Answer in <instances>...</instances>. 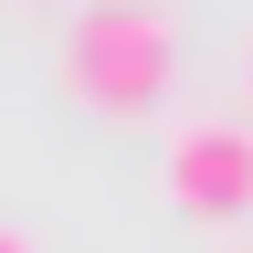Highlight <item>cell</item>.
Wrapping results in <instances>:
<instances>
[{
  "instance_id": "obj_1",
  "label": "cell",
  "mask_w": 253,
  "mask_h": 253,
  "mask_svg": "<svg viewBox=\"0 0 253 253\" xmlns=\"http://www.w3.org/2000/svg\"><path fill=\"white\" fill-rule=\"evenodd\" d=\"M169 63H179V21H169V0H95V11L63 32V84H74L84 106H106V116L158 106Z\"/></svg>"
},
{
  "instance_id": "obj_2",
  "label": "cell",
  "mask_w": 253,
  "mask_h": 253,
  "mask_svg": "<svg viewBox=\"0 0 253 253\" xmlns=\"http://www.w3.org/2000/svg\"><path fill=\"white\" fill-rule=\"evenodd\" d=\"M169 201L190 211V221H243L253 211V126L243 116H190V126H169Z\"/></svg>"
},
{
  "instance_id": "obj_3",
  "label": "cell",
  "mask_w": 253,
  "mask_h": 253,
  "mask_svg": "<svg viewBox=\"0 0 253 253\" xmlns=\"http://www.w3.org/2000/svg\"><path fill=\"white\" fill-rule=\"evenodd\" d=\"M0 253H32V243H21V232H0Z\"/></svg>"
},
{
  "instance_id": "obj_4",
  "label": "cell",
  "mask_w": 253,
  "mask_h": 253,
  "mask_svg": "<svg viewBox=\"0 0 253 253\" xmlns=\"http://www.w3.org/2000/svg\"><path fill=\"white\" fill-rule=\"evenodd\" d=\"M243 84H253V42H243Z\"/></svg>"
}]
</instances>
